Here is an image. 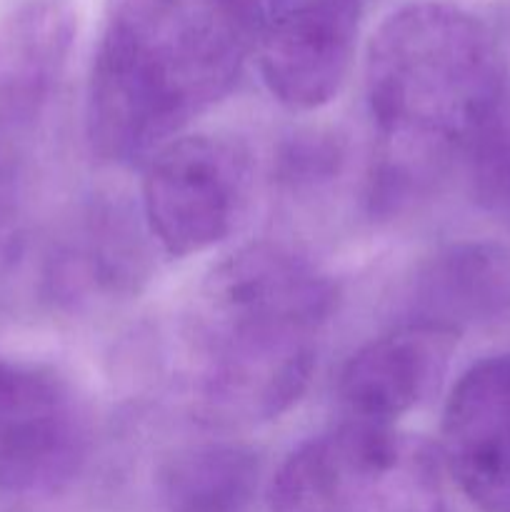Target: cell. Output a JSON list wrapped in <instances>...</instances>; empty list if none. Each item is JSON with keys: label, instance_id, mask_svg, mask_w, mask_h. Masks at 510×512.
<instances>
[{"label": "cell", "instance_id": "obj_7", "mask_svg": "<svg viewBox=\"0 0 510 512\" xmlns=\"http://www.w3.org/2000/svg\"><path fill=\"white\" fill-rule=\"evenodd\" d=\"M360 0H270L255 53L270 93L295 110L333 100L348 75Z\"/></svg>", "mask_w": 510, "mask_h": 512}, {"label": "cell", "instance_id": "obj_14", "mask_svg": "<svg viewBox=\"0 0 510 512\" xmlns=\"http://www.w3.org/2000/svg\"><path fill=\"white\" fill-rule=\"evenodd\" d=\"M480 203L510 218V103L468 155Z\"/></svg>", "mask_w": 510, "mask_h": 512}, {"label": "cell", "instance_id": "obj_10", "mask_svg": "<svg viewBox=\"0 0 510 512\" xmlns=\"http://www.w3.org/2000/svg\"><path fill=\"white\" fill-rule=\"evenodd\" d=\"M73 38V13L58 0H30L0 20V138L43 115L68 68Z\"/></svg>", "mask_w": 510, "mask_h": 512}, {"label": "cell", "instance_id": "obj_11", "mask_svg": "<svg viewBox=\"0 0 510 512\" xmlns=\"http://www.w3.org/2000/svg\"><path fill=\"white\" fill-rule=\"evenodd\" d=\"M505 315H510V248L470 240L450 245L420 270L405 323L458 338L473 325Z\"/></svg>", "mask_w": 510, "mask_h": 512}, {"label": "cell", "instance_id": "obj_6", "mask_svg": "<svg viewBox=\"0 0 510 512\" xmlns=\"http://www.w3.org/2000/svg\"><path fill=\"white\" fill-rule=\"evenodd\" d=\"M85 453L88 425L68 383L0 358V493H53L78 475Z\"/></svg>", "mask_w": 510, "mask_h": 512}, {"label": "cell", "instance_id": "obj_15", "mask_svg": "<svg viewBox=\"0 0 510 512\" xmlns=\"http://www.w3.org/2000/svg\"><path fill=\"white\" fill-rule=\"evenodd\" d=\"M500 43H508L510 45V5L503 10V15H500Z\"/></svg>", "mask_w": 510, "mask_h": 512}, {"label": "cell", "instance_id": "obj_12", "mask_svg": "<svg viewBox=\"0 0 510 512\" xmlns=\"http://www.w3.org/2000/svg\"><path fill=\"white\" fill-rule=\"evenodd\" d=\"M255 475L253 455L240 448L190 450L165 473V505L168 512H243Z\"/></svg>", "mask_w": 510, "mask_h": 512}, {"label": "cell", "instance_id": "obj_8", "mask_svg": "<svg viewBox=\"0 0 510 512\" xmlns=\"http://www.w3.org/2000/svg\"><path fill=\"white\" fill-rule=\"evenodd\" d=\"M443 463L480 512H510V355L475 363L443 413Z\"/></svg>", "mask_w": 510, "mask_h": 512}, {"label": "cell", "instance_id": "obj_9", "mask_svg": "<svg viewBox=\"0 0 510 512\" xmlns=\"http://www.w3.org/2000/svg\"><path fill=\"white\" fill-rule=\"evenodd\" d=\"M455 335L403 323L350 358L340 403L353 423L390 425L435 393L448 370Z\"/></svg>", "mask_w": 510, "mask_h": 512}, {"label": "cell", "instance_id": "obj_4", "mask_svg": "<svg viewBox=\"0 0 510 512\" xmlns=\"http://www.w3.org/2000/svg\"><path fill=\"white\" fill-rule=\"evenodd\" d=\"M270 512H445L440 463L393 425L348 420L285 460Z\"/></svg>", "mask_w": 510, "mask_h": 512}, {"label": "cell", "instance_id": "obj_13", "mask_svg": "<svg viewBox=\"0 0 510 512\" xmlns=\"http://www.w3.org/2000/svg\"><path fill=\"white\" fill-rule=\"evenodd\" d=\"M135 230L113 210L88 215L80 238L58 263V283L68 290L128 288L143 270V255Z\"/></svg>", "mask_w": 510, "mask_h": 512}, {"label": "cell", "instance_id": "obj_5", "mask_svg": "<svg viewBox=\"0 0 510 512\" xmlns=\"http://www.w3.org/2000/svg\"><path fill=\"white\" fill-rule=\"evenodd\" d=\"M248 188L250 163L240 145L218 135L175 138L145 165V223L173 258L205 253L235 230Z\"/></svg>", "mask_w": 510, "mask_h": 512}, {"label": "cell", "instance_id": "obj_3", "mask_svg": "<svg viewBox=\"0 0 510 512\" xmlns=\"http://www.w3.org/2000/svg\"><path fill=\"white\" fill-rule=\"evenodd\" d=\"M335 288L308 258L273 243L215 265L188 323L190 393L215 425H258L310 383Z\"/></svg>", "mask_w": 510, "mask_h": 512}, {"label": "cell", "instance_id": "obj_1", "mask_svg": "<svg viewBox=\"0 0 510 512\" xmlns=\"http://www.w3.org/2000/svg\"><path fill=\"white\" fill-rule=\"evenodd\" d=\"M365 98L380 138L373 203L393 210L468 158L510 103L503 43L458 5H403L370 40Z\"/></svg>", "mask_w": 510, "mask_h": 512}, {"label": "cell", "instance_id": "obj_2", "mask_svg": "<svg viewBox=\"0 0 510 512\" xmlns=\"http://www.w3.org/2000/svg\"><path fill=\"white\" fill-rule=\"evenodd\" d=\"M258 0H110L88 83V140L148 160L233 90L255 53Z\"/></svg>", "mask_w": 510, "mask_h": 512}]
</instances>
